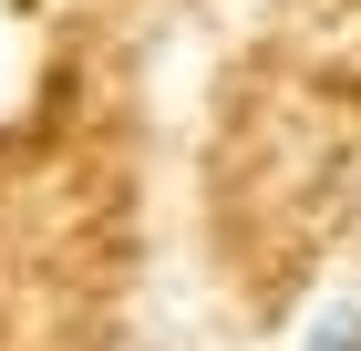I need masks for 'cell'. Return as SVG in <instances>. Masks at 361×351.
Segmentation results:
<instances>
[{"mask_svg": "<svg viewBox=\"0 0 361 351\" xmlns=\"http://www.w3.org/2000/svg\"><path fill=\"white\" fill-rule=\"evenodd\" d=\"M300 351H361V299H331L320 321H310V341Z\"/></svg>", "mask_w": 361, "mask_h": 351, "instance_id": "1", "label": "cell"}]
</instances>
